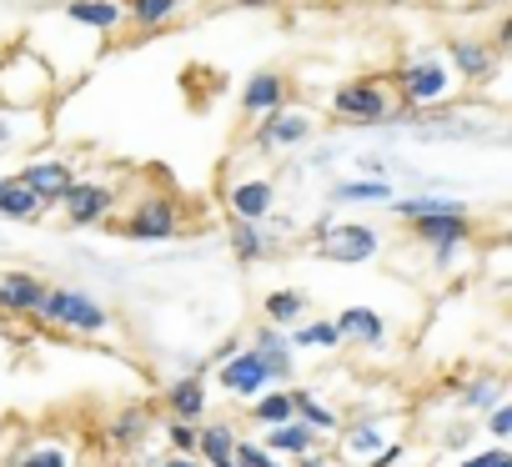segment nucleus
<instances>
[{
  "instance_id": "a18cd8bd",
  "label": "nucleus",
  "mask_w": 512,
  "mask_h": 467,
  "mask_svg": "<svg viewBox=\"0 0 512 467\" xmlns=\"http://www.w3.org/2000/svg\"><path fill=\"white\" fill-rule=\"evenodd\" d=\"M462 6H497V0H462Z\"/></svg>"
},
{
  "instance_id": "9d476101",
  "label": "nucleus",
  "mask_w": 512,
  "mask_h": 467,
  "mask_svg": "<svg viewBox=\"0 0 512 467\" xmlns=\"http://www.w3.org/2000/svg\"><path fill=\"white\" fill-rule=\"evenodd\" d=\"M272 206H277V186H272L267 176H251V181L226 186V211H231V221H262V216H272Z\"/></svg>"
},
{
  "instance_id": "412c9836",
  "label": "nucleus",
  "mask_w": 512,
  "mask_h": 467,
  "mask_svg": "<svg viewBox=\"0 0 512 467\" xmlns=\"http://www.w3.org/2000/svg\"><path fill=\"white\" fill-rule=\"evenodd\" d=\"M231 452H236V427H231V422H206V427H196V462L216 467V462H231Z\"/></svg>"
},
{
  "instance_id": "f03ea898",
  "label": "nucleus",
  "mask_w": 512,
  "mask_h": 467,
  "mask_svg": "<svg viewBox=\"0 0 512 467\" xmlns=\"http://www.w3.org/2000/svg\"><path fill=\"white\" fill-rule=\"evenodd\" d=\"M397 91H402L407 106H447V101L462 91V81L452 76L447 56L422 51V56H412V61L397 66Z\"/></svg>"
},
{
  "instance_id": "c756f323",
  "label": "nucleus",
  "mask_w": 512,
  "mask_h": 467,
  "mask_svg": "<svg viewBox=\"0 0 512 467\" xmlns=\"http://www.w3.org/2000/svg\"><path fill=\"white\" fill-rule=\"evenodd\" d=\"M292 412H297V422H307L312 432H337V412L322 407L307 387H292Z\"/></svg>"
},
{
  "instance_id": "4be33fe9",
  "label": "nucleus",
  "mask_w": 512,
  "mask_h": 467,
  "mask_svg": "<svg viewBox=\"0 0 512 467\" xmlns=\"http://www.w3.org/2000/svg\"><path fill=\"white\" fill-rule=\"evenodd\" d=\"M312 136V121L307 116H292V111H277L262 121V131H256V146H297Z\"/></svg>"
},
{
  "instance_id": "a211bd4d",
  "label": "nucleus",
  "mask_w": 512,
  "mask_h": 467,
  "mask_svg": "<svg viewBox=\"0 0 512 467\" xmlns=\"http://www.w3.org/2000/svg\"><path fill=\"white\" fill-rule=\"evenodd\" d=\"M206 402H211V392H206V377H201V372H186V377H176V382L166 387V407H171V417H181V422H201V417H206Z\"/></svg>"
},
{
  "instance_id": "f3484780",
  "label": "nucleus",
  "mask_w": 512,
  "mask_h": 467,
  "mask_svg": "<svg viewBox=\"0 0 512 467\" xmlns=\"http://www.w3.org/2000/svg\"><path fill=\"white\" fill-rule=\"evenodd\" d=\"M251 352H256V362L267 367L272 382H287L292 377V342L282 337V327L262 322V327H256V337H251Z\"/></svg>"
},
{
  "instance_id": "49530a36",
  "label": "nucleus",
  "mask_w": 512,
  "mask_h": 467,
  "mask_svg": "<svg viewBox=\"0 0 512 467\" xmlns=\"http://www.w3.org/2000/svg\"><path fill=\"white\" fill-rule=\"evenodd\" d=\"M216 467H236V462H216Z\"/></svg>"
},
{
  "instance_id": "7c9ffc66",
  "label": "nucleus",
  "mask_w": 512,
  "mask_h": 467,
  "mask_svg": "<svg viewBox=\"0 0 512 467\" xmlns=\"http://www.w3.org/2000/svg\"><path fill=\"white\" fill-rule=\"evenodd\" d=\"M287 342H292V347H307V352H312V347H317V352H337V347H342V337H337L332 322H297Z\"/></svg>"
},
{
  "instance_id": "aec40b11",
  "label": "nucleus",
  "mask_w": 512,
  "mask_h": 467,
  "mask_svg": "<svg viewBox=\"0 0 512 467\" xmlns=\"http://www.w3.org/2000/svg\"><path fill=\"white\" fill-rule=\"evenodd\" d=\"M46 211V201L21 181V176H6L0 181V216H11V221H36Z\"/></svg>"
},
{
  "instance_id": "6e6552de",
  "label": "nucleus",
  "mask_w": 512,
  "mask_h": 467,
  "mask_svg": "<svg viewBox=\"0 0 512 467\" xmlns=\"http://www.w3.org/2000/svg\"><path fill=\"white\" fill-rule=\"evenodd\" d=\"M111 206H116V186H106V181H81L76 176L61 191V211H66L71 226H96V221L111 216Z\"/></svg>"
},
{
  "instance_id": "bb28decb",
  "label": "nucleus",
  "mask_w": 512,
  "mask_h": 467,
  "mask_svg": "<svg viewBox=\"0 0 512 467\" xmlns=\"http://www.w3.org/2000/svg\"><path fill=\"white\" fill-rule=\"evenodd\" d=\"M121 11H126L141 31H156V26H166L176 11H186V0H121Z\"/></svg>"
},
{
  "instance_id": "b1692460",
  "label": "nucleus",
  "mask_w": 512,
  "mask_h": 467,
  "mask_svg": "<svg viewBox=\"0 0 512 467\" xmlns=\"http://www.w3.org/2000/svg\"><path fill=\"white\" fill-rule=\"evenodd\" d=\"M262 312L272 327H297V322H307V297L297 287H277V292H267Z\"/></svg>"
},
{
  "instance_id": "ea45409f",
  "label": "nucleus",
  "mask_w": 512,
  "mask_h": 467,
  "mask_svg": "<svg viewBox=\"0 0 512 467\" xmlns=\"http://www.w3.org/2000/svg\"><path fill=\"white\" fill-rule=\"evenodd\" d=\"M236 352H241V342H236V337H231V342H221V347H216V352H211V362H216V367H221V362H226V357H236Z\"/></svg>"
},
{
  "instance_id": "a878e982",
  "label": "nucleus",
  "mask_w": 512,
  "mask_h": 467,
  "mask_svg": "<svg viewBox=\"0 0 512 467\" xmlns=\"http://www.w3.org/2000/svg\"><path fill=\"white\" fill-rule=\"evenodd\" d=\"M16 467H76V452H71V442H61V437H41V442H31V447L16 457Z\"/></svg>"
},
{
  "instance_id": "cd10ccee",
  "label": "nucleus",
  "mask_w": 512,
  "mask_h": 467,
  "mask_svg": "<svg viewBox=\"0 0 512 467\" xmlns=\"http://www.w3.org/2000/svg\"><path fill=\"white\" fill-rule=\"evenodd\" d=\"M251 417L262 422V427H277V422H292V392L287 387H267V392H256L251 397Z\"/></svg>"
},
{
  "instance_id": "f8f14e48",
  "label": "nucleus",
  "mask_w": 512,
  "mask_h": 467,
  "mask_svg": "<svg viewBox=\"0 0 512 467\" xmlns=\"http://www.w3.org/2000/svg\"><path fill=\"white\" fill-rule=\"evenodd\" d=\"M282 106H287V81H282V71H256V76L246 81L241 111H246L251 121H267V116H277Z\"/></svg>"
},
{
  "instance_id": "de8ad7c7",
  "label": "nucleus",
  "mask_w": 512,
  "mask_h": 467,
  "mask_svg": "<svg viewBox=\"0 0 512 467\" xmlns=\"http://www.w3.org/2000/svg\"><path fill=\"white\" fill-rule=\"evenodd\" d=\"M0 181H6V176H0Z\"/></svg>"
},
{
  "instance_id": "79ce46f5",
  "label": "nucleus",
  "mask_w": 512,
  "mask_h": 467,
  "mask_svg": "<svg viewBox=\"0 0 512 467\" xmlns=\"http://www.w3.org/2000/svg\"><path fill=\"white\" fill-rule=\"evenodd\" d=\"M297 467H327L322 452H297Z\"/></svg>"
},
{
  "instance_id": "473e14b6",
  "label": "nucleus",
  "mask_w": 512,
  "mask_h": 467,
  "mask_svg": "<svg viewBox=\"0 0 512 467\" xmlns=\"http://www.w3.org/2000/svg\"><path fill=\"white\" fill-rule=\"evenodd\" d=\"M497 402H507L497 377H477V382H467V387H462V407H467V412H492Z\"/></svg>"
},
{
  "instance_id": "6ab92c4d",
  "label": "nucleus",
  "mask_w": 512,
  "mask_h": 467,
  "mask_svg": "<svg viewBox=\"0 0 512 467\" xmlns=\"http://www.w3.org/2000/svg\"><path fill=\"white\" fill-rule=\"evenodd\" d=\"M317 437L322 432H312L307 422H277V427H267V437H262V447L272 452V457H297V452H312L317 447Z\"/></svg>"
},
{
  "instance_id": "c03bdc74",
  "label": "nucleus",
  "mask_w": 512,
  "mask_h": 467,
  "mask_svg": "<svg viewBox=\"0 0 512 467\" xmlns=\"http://www.w3.org/2000/svg\"><path fill=\"white\" fill-rule=\"evenodd\" d=\"M462 467H482V452H472V457H467V462H462Z\"/></svg>"
},
{
  "instance_id": "1a4fd4ad",
  "label": "nucleus",
  "mask_w": 512,
  "mask_h": 467,
  "mask_svg": "<svg viewBox=\"0 0 512 467\" xmlns=\"http://www.w3.org/2000/svg\"><path fill=\"white\" fill-rule=\"evenodd\" d=\"M216 387H221L226 397L251 402L256 392H267V387H272V377H267V367H262V362H256V352H251V347H241L236 357H226V362L216 367Z\"/></svg>"
},
{
  "instance_id": "f257e3e1",
  "label": "nucleus",
  "mask_w": 512,
  "mask_h": 467,
  "mask_svg": "<svg viewBox=\"0 0 512 467\" xmlns=\"http://www.w3.org/2000/svg\"><path fill=\"white\" fill-rule=\"evenodd\" d=\"M56 91L51 61L36 56L31 46H16L0 56V106L6 111H41Z\"/></svg>"
},
{
  "instance_id": "4468645a",
  "label": "nucleus",
  "mask_w": 512,
  "mask_h": 467,
  "mask_svg": "<svg viewBox=\"0 0 512 467\" xmlns=\"http://www.w3.org/2000/svg\"><path fill=\"white\" fill-rule=\"evenodd\" d=\"M447 66H452V76H457V81L477 86V81H487L502 61H497V46H487V41H452Z\"/></svg>"
},
{
  "instance_id": "9b49d317",
  "label": "nucleus",
  "mask_w": 512,
  "mask_h": 467,
  "mask_svg": "<svg viewBox=\"0 0 512 467\" xmlns=\"http://www.w3.org/2000/svg\"><path fill=\"white\" fill-rule=\"evenodd\" d=\"M46 302V282L31 272H0V312L6 317H36Z\"/></svg>"
},
{
  "instance_id": "c9c22d12",
  "label": "nucleus",
  "mask_w": 512,
  "mask_h": 467,
  "mask_svg": "<svg viewBox=\"0 0 512 467\" xmlns=\"http://www.w3.org/2000/svg\"><path fill=\"white\" fill-rule=\"evenodd\" d=\"M166 437L181 457H196V422H181V417H166Z\"/></svg>"
},
{
  "instance_id": "dca6fc26",
  "label": "nucleus",
  "mask_w": 512,
  "mask_h": 467,
  "mask_svg": "<svg viewBox=\"0 0 512 467\" xmlns=\"http://www.w3.org/2000/svg\"><path fill=\"white\" fill-rule=\"evenodd\" d=\"M332 327H337V337L352 342V347H382V342H387V322H382L372 307H342V312L332 317Z\"/></svg>"
},
{
  "instance_id": "72a5a7b5",
  "label": "nucleus",
  "mask_w": 512,
  "mask_h": 467,
  "mask_svg": "<svg viewBox=\"0 0 512 467\" xmlns=\"http://www.w3.org/2000/svg\"><path fill=\"white\" fill-rule=\"evenodd\" d=\"M377 447H387L382 422H362V427H357V432H347V442H342V452H347V457H372Z\"/></svg>"
},
{
  "instance_id": "39448f33",
  "label": "nucleus",
  "mask_w": 512,
  "mask_h": 467,
  "mask_svg": "<svg viewBox=\"0 0 512 467\" xmlns=\"http://www.w3.org/2000/svg\"><path fill=\"white\" fill-rule=\"evenodd\" d=\"M392 111H397V96H392V86L377 81V76L347 81V86H337V96H332V116H337L342 126H377V121H387Z\"/></svg>"
},
{
  "instance_id": "0eeeda50",
  "label": "nucleus",
  "mask_w": 512,
  "mask_h": 467,
  "mask_svg": "<svg viewBox=\"0 0 512 467\" xmlns=\"http://www.w3.org/2000/svg\"><path fill=\"white\" fill-rule=\"evenodd\" d=\"M407 231L422 242V247H432V257L437 262H452V252H462L467 242H472V221H467V211H437V216H412L407 221Z\"/></svg>"
},
{
  "instance_id": "c85d7f7f",
  "label": "nucleus",
  "mask_w": 512,
  "mask_h": 467,
  "mask_svg": "<svg viewBox=\"0 0 512 467\" xmlns=\"http://www.w3.org/2000/svg\"><path fill=\"white\" fill-rule=\"evenodd\" d=\"M231 252H236V262H262L272 247H267V237H262V226L256 221H231Z\"/></svg>"
},
{
  "instance_id": "58836bf2",
  "label": "nucleus",
  "mask_w": 512,
  "mask_h": 467,
  "mask_svg": "<svg viewBox=\"0 0 512 467\" xmlns=\"http://www.w3.org/2000/svg\"><path fill=\"white\" fill-rule=\"evenodd\" d=\"M482 467H512V452L507 447H487L482 452Z\"/></svg>"
},
{
  "instance_id": "7ed1b4c3",
  "label": "nucleus",
  "mask_w": 512,
  "mask_h": 467,
  "mask_svg": "<svg viewBox=\"0 0 512 467\" xmlns=\"http://www.w3.org/2000/svg\"><path fill=\"white\" fill-rule=\"evenodd\" d=\"M36 322H51L61 332H81V337H96L111 327V307H101L96 297L76 292V287H46V302L36 312Z\"/></svg>"
},
{
  "instance_id": "5701e85b",
  "label": "nucleus",
  "mask_w": 512,
  "mask_h": 467,
  "mask_svg": "<svg viewBox=\"0 0 512 467\" xmlns=\"http://www.w3.org/2000/svg\"><path fill=\"white\" fill-rule=\"evenodd\" d=\"M332 201H347V206H392L397 201V186L392 181H377V176H367V181H342V186H332Z\"/></svg>"
},
{
  "instance_id": "ddd939ff",
  "label": "nucleus",
  "mask_w": 512,
  "mask_h": 467,
  "mask_svg": "<svg viewBox=\"0 0 512 467\" xmlns=\"http://www.w3.org/2000/svg\"><path fill=\"white\" fill-rule=\"evenodd\" d=\"M16 176H21V181H26V186H31V191H36L46 206H51V201H61V191L76 181L71 161H61V156H36V161H26Z\"/></svg>"
},
{
  "instance_id": "393cba45",
  "label": "nucleus",
  "mask_w": 512,
  "mask_h": 467,
  "mask_svg": "<svg viewBox=\"0 0 512 467\" xmlns=\"http://www.w3.org/2000/svg\"><path fill=\"white\" fill-rule=\"evenodd\" d=\"M151 427H156V422H151V407H121V412L111 417L106 437H111L116 447H136V442H141Z\"/></svg>"
},
{
  "instance_id": "2eb2a0df",
  "label": "nucleus",
  "mask_w": 512,
  "mask_h": 467,
  "mask_svg": "<svg viewBox=\"0 0 512 467\" xmlns=\"http://www.w3.org/2000/svg\"><path fill=\"white\" fill-rule=\"evenodd\" d=\"M61 16H66L71 26L91 31V36H111V31H121V21H126L121 0H66Z\"/></svg>"
},
{
  "instance_id": "2f4dec72",
  "label": "nucleus",
  "mask_w": 512,
  "mask_h": 467,
  "mask_svg": "<svg viewBox=\"0 0 512 467\" xmlns=\"http://www.w3.org/2000/svg\"><path fill=\"white\" fill-rule=\"evenodd\" d=\"M392 211L402 216V221H412V216H437V211H467L462 201H452V196H397L392 201Z\"/></svg>"
},
{
  "instance_id": "4c0bfd02",
  "label": "nucleus",
  "mask_w": 512,
  "mask_h": 467,
  "mask_svg": "<svg viewBox=\"0 0 512 467\" xmlns=\"http://www.w3.org/2000/svg\"><path fill=\"white\" fill-rule=\"evenodd\" d=\"M397 462H402V442H387L372 452V467H397Z\"/></svg>"
},
{
  "instance_id": "423d86ee",
  "label": "nucleus",
  "mask_w": 512,
  "mask_h": 467,
  "mask_svg": "<svg viewBox=\"0 0 512 467\" xmlns=\"http://www.w3.org/2000/svg\"><path fill=\"white\" fill-rule=\"evenodd\" d=\"M121 231H126L131 242H166V237H176V231H181V206L171 196L151 191V196H141L121 216Z\"/></svg>"
},
{
  "instance_id": "a19ab883",
  "label": "nucleus",
  "mask_w": 512,
  "mask_h": 467,
  "mask_svg": "<svg viewBox=\"0 0 512 467\" xmlns=\"http://www.w3.org/2000/svg\"><path fill=\"white\" fill-rule=\"evenodd\" d=\"M211 11H231V6H267V0H206Z\"/></svg>"
},
{
  "instance_id": "37998d69",
  "label": "nucleus",
  "mask_w": 512,
  "mask_h": 467,
  "mask_svg": "<svg viewBox=\"0 0 512 467\" xmlns=\"http://www.w3.org/2000/svg\"><path fill=\"white\" fill-rule=\"evenodd\" d=\"M166 467H206V462H196V457H181V452H171V457H166Z\"/></svg>"
},
{
  "instance_id": "20e7f679",
  "label": "nucleus",
  "mask_w": 512,
  "mask_h": 467,
  "mask_svg": "<svg viewBox=\"0 0 512 467\" xmlns=\"http://www.w3.org/2000/svg\"><path fill=\"white\" fill-rule=\"evenodd\" d=\"M382 252V237L367 221H322L317 226V257L332 267H362Z\"/></svg>"
},
{
  "instance_id": "e433bc0d",
  "label": "nucleus",
  "mask_w": 512,
  "mask_h": 467,
  "mask_svg": "<svg viewBox=\"0 0 512 467\" xmlns=\"http://www.w3.org/2000/svg\"><path fill=\"white\" fill-rule=\"evenodd\" d=\"M487 437H497V442H507L512 437V402H497L492 412H487V427H482Z\"/></svg>"
},
{
  "instance_id": "f704fd0d",
  "label": "nucleus",
  "mask_w": 512,
  "mask_h": 467,
  "mask_svg": "<svg viewBox=\"0 0 512 467\" xmlns=\"http://www.w3.org/2000/svg\"><path fill=\"white\" fill-rule=\"evenodd\" d=\"M231 462H236V467H282V457H272L262 442H246V437H236V452H231Z\"/></svg>"
}]
</instances>
